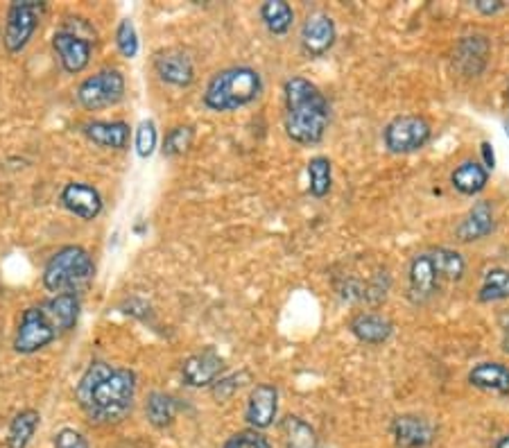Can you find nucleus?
<instances>
[{
    "instance_id": "nucleus-1",
    "label": "nucleus",
    "mask_w": 509,
    "mask_h": 448,
    "mask_svg": "<svg viewBox=\"0 0 509 448\" xmlns=\"http://www.w3.org/2000/svg\"><path fill=\"white\" fill-rule=\"evenodd\" d=\"M136 371L93 360L75 388V401L98 426L120 423L131 412L136 396Z\"/></svg>"
},
{
    "instance_id": "nucleus-2",
    "label": "nucleus",
    "mask_w": 509,
    "mask_h": 448,
    "mask_svg": "<svg viewBox=\"0 0 509 448\" xmlns=\"http://www.w3.org/2000/svg\"><path fill=\"white\" fill-rule=\"evenodd\" d=\"M283 127L292 143L317 145L331 125V105L322 89L308 78L292 75L283 84Z\"/></svg>"
},
{
    "instance_id": "nucleus-3",
    "label": "nucleus",
    "mask_w": 509,
    "mask_h": 448,
    "mask_svg": "<svg viewBox=\"0 0 509 448\" xmlns=\"http://www.w3.org/2000/svg\"><path fill=\"white\" fill-rule=\"evenodd\" d=\"M263 93V78L252 66H231L220 70L206 84L202 102L209 111L229 113L256 102Z\"/></svg>"
},
{
    "instance_id": "nucleus-4",
    "label": "nucleus",
    "mask_w": 509,
    "mask_h": 448,
    "mask_svg": "<svg viewBox=\"0 0 509 448\" xmlns=\"http://www.w3.org/2000/svg\"><path fill=\"white\" fill-rule=\"evenodd\" d=\"M96 275V263L91 254L79 245H66L57 249L44 267L46 290L61 295V292H75L82 283L91 281Z\"/></svg>"
},
{
    "instance_id": "nucleus-5",
    "label": "nucleus",
    "mask_w": 509,
    "mask_h": 448,
    "mask_svg": "<svg viewBox=\"0 0 509 448\" xmlns=\"http://www.w3.org/2000/svg\"><path fill=\"white\" fill-rule=\"evenodd\" d=\"M46 9L48 3L44 0H16L9 5L3 27V46L9 55H18L27 48Z\"/></svg>"
},
{
    "instance_id": "nucleus-6",
    "label": "nucleus",
    "mask_w": 509,
    "mask_h": 448,
    "mask_svg": "<svg viewBox=\"0 0 509 448\" xmlns=\"http://www.w3.org/2000/svg\"><path fill=\"white\" fill-rule=\"evenodd\" d=\"M432 139V125L417 113H403L385 125L383 145L390 154H412L426 148Z\"/></svg>"
},
{
    "instance_id": "nucleus-7",
    "label": "nucleus",
    "mask_w": 509,
    "mask_h": 448,
    "mask_svg": "<svg viewBox=\"0 0 509 448\" xmlns=\"http://www.w3.org/2000/svg\"><path fill=\"white\" fill-rule=\"evenodd\" d=\"M59 338L55 324L50 322L48 313L44 306H30L23 310L21 319H18L16 333H14V351L21 356H32V353L44 351L46 347Z\"/></svg>"
},
{
    "instance_id": "nucleus-8",
    "label": "nucleus",
    "mask_w": 509,
    "mask_h": 448,
    "mask_svg": "<svg viewBox=\"0 0 509 448\" xmlns=\"http://www.w3.org/2000/svg\"><path fill=\"white\" fill-rule=\"evenodd\" d=\"M127 82L125 75L118 68H105L100 73L91 75L78 87V102L88 111L107 109V107L118 105L125 98Z\"/></svg>"
},
{
    "instance_id": "nucleus-9",
    "label": "nucleus",
    "mask_w": 509,
    "mask_h": 448,
    "mask_svg": "<svg viewBox=\"0 0 509 448\" xmlns=\"http://www.w3.org/2000/svg\"><path fill=\"white\" fill-rule=\"evenodd\" d=\"M441 286H444V279L437 270L431 249L417 254L408 267V299L414 306L428 304L441 290Z\"/></svg>"
},
{
    "instance_id": "nucleus-10",
    "label": "nucleus",
    "mask_w": 509,
    "mask_h": 448,
    "mask_svg": "<svg viewBox=\"0 0 509 448\" xmlns=\"http://www.w3.org/2000/svg\"><path fill=\"white\" fill-rule=\"evenodd\" d=\"M226 371L224 358L213 347L192 353L182 362V380L188 388H213Z\"/></svg>"
},
{
    "instance_id": "nucleus-11",
    "label": "nucleus",
    "mask_w": 509,
    "mask_h": 448,
    "mask_svg": "<svg viewBox=\"0 0 509 448\" xmlns=\"http://www.w3.org/2000/svg\"><path fill=\"white\" fill-rule=\"evenodd\" d=\"M338 41V27L328 14L315 12L304 21L299 32V46L301 53L308 59H319L336 46Z\"/></svg>"
},
{
    "instance_id": "nucleus-12",
    "label": "nucleus",
    "mask_w": 509,
    "mask_h": 448,
    "mask_svg": "<svg viewBox=\"0 0 509 448\" xmlns=\"http://www.w3.org/2000/svg\"><path fill=\"white\" fill-rule=\"evenodd\" d=\"M492 57V44L487 35L462 36L452 50V64L462 78H480Z\"/></svg>"
},
{
    "instance_id": "nucleus-13",
    "label": "nucleus",
    "mask_w": 509,
    "mask_h": 448,
    "mask_svg": "<svg viewBox=\"0 0 509 448\" xmlns=\"http://www.w3.org/2000/svg\"><path fill=\"white\" fill-rule=\"evenodd\" d=\"M93 46H96L93 41L84 39V36L66 30V27H59L53 35V50L61 68L68 75H78L87 68L88 61H91Z\"/></svg>"
},
{
    "instance_id": "nucleus-14",
    "label": "nucleus",
    "mask_w": 509,
    "mask_h": 448,
    "mask_svg": "<svg viewBox=\"0 0 509 448\" xmlns=\"http://www.w3.org/2000/svg\"><path fill=\"white\" fill-rule=\"evenodd\" d=\"M279 414V388L272 383H258L247 396L244 422L254 431H265L276 422Z\"/></svg>"
},
{
    "instance_id": "nucleus-15",
    "label": "nucleus",
    "mask_w": 509,
    "mask_h": 448,
    "mask_svg": "<svg viewBox=\"0 0 509 448\" xmlns=\"http://www.w3.org/2000/svg\"><path fill=\"white\" fill-rule=\"evenodd\" d=\"M59 202L68 214H73L79 220H87V223L96 220L102 214V209H105L100 191L84 182L66 183L59 193Z\"/></svg>"
},
{
    "instance_id": "nucleus-16",
    "label": "nucleus",
    "mask_w": 509,
    "mask_h": 448,
    "mask_svg": "<svg viewBox=\"0 0 509 448\" xmlns=\"http://www.w3.org/2000/svg\"><path fill=\"white\" fill-rule=\"evenodd\" d=\"M390 431L396 448H428L437 440L435 426L419 414H399Z\"/></svg>"
},
{
    "instance_id": "nucleus-17",
    "label": "nucleus",
    "mask_w": 509,
    "mask_h": 448,
    "mask_svg": "<svg viewBox=\"0 0 509 448\" xmlns=\"http://www.w3.org/2000/svg\"><path fill=\"white\" fill-rule=\"evenodd\" d=\"M154 70L159 79L177 89H188L195 82V64L183 50L168 48L154 55Z\"/></svg>"
},
{
    "instance_id": "nucleus-18",
    "label": "nucleus",
    "mask_w": 509,
    "mask_h": 448,
    "mask_svg": "<svg viewBox=\"0 0 509 448\" xmlns=\"http://www.w3.org/2000/svg\"><path fill=\"white\" fill-rule=\"evenodd\" d=\"M496 231V211L489 200H480L466 211L464 218L455 226V238L460 243H478Z\"/></svg>"
},
{
    "instance_id": "nucleus-19",
    "label": "nucleus",
    "mask_w": 509,
    "mask_h": 448,
    "mask_svg": "<svg viewBox=\"0 0 509 448\" xmlns=\"http://www.w3.org/2000/svg\"><path fill=\"white\" fill-rule=\"evenodd\" d=\"M348 331L358 342L379 347V344H385L394 336V322L379 313H358L348 322Z\"/></svg>"
},
{
    "instance_id": "nucleus-20",
    "label": "nucleus",
    "mask_w": 509,
    "mask_h": 448,
    "mask_svg": "<svg viewBox=\"0 0 509 448\" xmlns=\"http://www.w3.org/2000/svg\"><path fill=\"white\" fill-rule=\"evenodd\" d=\"M466 380L471 388L480 390V392L509 396V367L498 360H483L473 365Z\"/></svg>"
},
{
    "instance_id": "nucleus-21",
    "label": "nucleus",
    "mask_w": 509,
    "mask_h": 448,
    "mask_svg": "<svg viewBox=\"0 0 509 448\" xmlns=\"http://www.w3.org/2000/svg\"><path fill=\"white\" fill-rule=\"evenodd\" d=\"M82 134L98 148L125 150L131 139V127L125 120H93L82 127Z\"/></svg>"
},
{
    "instance_id": "nucleus-22",
    "label": "nucleus",
    "mask_w": 509,
    "mask_h": 448,
    "mask_svg": "<svg viewBox=\"0 0 509 448\" xmlns=\"http://www.w3.org/2000/svg\"><path fill=\"white\" fill-rule=\"evenodd\" d=\"M41 306H44V310L48 313L50 322L55 324L59 336H66V333H70L78 327L79 308H82L78 292H61V295L50 297V299L44 301Z\"/></svg>"
},
{
    "instance_id": "nucleus-23",
    "label": "nucleus",
    "mask_w": 509,
    "mask_h": 448,
    "mask_svg": "<svg viewBox=\"0 0 509 448\" xmlns=\"http://www.w3.org/2000/svg\"><path fill=\"white\" fill-rule=\"evenodd\" d=\"M487 183H489V170L484 168V163L473 161V159L462 161L460 166L451 172V186L455 188L460 195H466V197L480 195V193L487 188Z\"/></svg>"
},
{
    "instance_id": "nucleus-24",
    "label": "nucleus",
    "mask_w": 509,
    "mask_h": 448,
    "mask_svg": "<svg viewBox=\"0 0 509 448\" xmlns=\"http://www.w3.org/2000/svg\"><path fill=\"white\" fill-rule=\"evenodd\" d=\"M283 448H319L317 431L299 414H287L279 422Z\"/></svg>"
},
{
    "instance_id": "nucleus-25",
    "label": "nucleus",
    "mask_w": 509,
    "mask_h": 448,
    "mask_svg": "<svg viewBox=\"0 0 509 448\" xmlns=\"http://www.w3.org/2000/svg\"><path fill=\"white\" fill-rule=\"evenodd\" d=\"M258 16H261L267 32L275 36L287 35L292 30V26H295V9L286 0H265L258 7Z\"/></svg>"
},
{
    "instance_id": "nucleus-26",
    "label": "nucleus",
    "mask_w": 509,
    "mask_h": 448,
    "mask_svg": "<svg viewBox=\"0 0 509 448\" xmlns=\"http://www.w3.org/2000/svg\"><path fill=\"white\" fill-rule=\"evenodd\" d=\"M179 412V401L168 392H150L145 401V417H148L150 426L163 431V428L172 426Z\"/></svg>"
},
{
    "instance_id": "nucleus-27",
    "label": "nucleus",
    "mask_w": 509,
    "mask_h": 448,
    "mask_svg": "<svg viewBox=\"0 0 509 448\" xmlns=\"http://www.w3.org/2000/svg\"><path fill=\"white\" fill-rule=\"evenodd\" d=\"M41 423V414L35 408H26L14 414L7 428V448H27L36 428Z\"/></svg>"
},
{
    "instance_id": "nucleus-28",
    "label": "nucleus",
    "mask_w": 509,
    "mask_h": 448,
    "mask_svg": "<svg viewBox=\"0 0 509 448\" xmlns=\"http://www.w3.org/2000/svg\"><path fill=\"white\" fill-rule=\"evenodd\" d=\"M509 299V267H492L484 272L483 286L478 290L480 304H493V301Z\"/></svg>"
},
{
    "instance_id": "nucleus-29",
    "label": "nucleus",
    "mask_w": 509,
    "mask_h": 448,
    "mask_svg": "<svg viewBox=\"0 0 509 448\" xmlns=\"http://www.w3.org/2000/svg\"><path fill=\"white\" fill-rule=\"evenodd\" d=\"M431 254H432V258H435V266H437V270H440L444 283H457V281L464 279L466 258L462 256L457 249L432 247Z\"/></svg>"
},
{
    "instance_id": "nucleus-30",
    "label": "nucleus",
    "mask_w": 509,
    "mask_h": 448,
    "mask_svg": "<svg viewBox=\"0 0 509 448\" xmlns=\"http://www.w3.org/2000/svg\"><path fill=\"white\" fill-rule=\"evenodd\" d=\"M333 188V163L328 157H313L308 161V193L317 200L327 197Z\"/></svg>"
},
{
    "instance_id": "nucleus-31",
    "label": "nucleus",
    "mask_w": 509,
    "mask_h": 448,
    "mask_svg": "<svg viewBox=\"0 0 509 448\" xmlns=\"http://www.w3.org/2000/svg\"><path fill=\"white\" fill-rule=\"evenodd\" d=\"M192 141H195V130L191 125H177L168 131L166 139H163V157H182L191 150Z\"/></svg>"
},
{
    "instance_id": "nucleus-32",
    "label": "nucleus",
    "mask_w": 509,
    "mask_h": 448,
    "mask_svg": "<svg viewBox=\"0 0 509 448\" xmlns=\"http://www.w3.org/2000/svg\"><path fill=\"white\" fill-rule=\"evenodd\" d=\"M159 145V130L157 122L152 118H145V120L139 122V127L134 130V148L136 154L140 159H150L154 152H157Z\"/></svg>"
},
{
    "instance_id": "nucleus-33",
    "label": "nucleus",
    "mask_w": 509,
    "mask_h": 448,
    "mask_svg": "<svg viewBox=\"0 0 509 448\" xmlns=\"http://www.w3.org/2000/svg\"><path fill=\"white\" fill-rule=\"evenodd\" d=\"M116 48L118 53L125 57V59H134V57L139 55L140 41L131 18H122V21L116 26Z\"/></svg>"
},
{
    "instance_id": "nucleus-34",
    "label": "nucleus",
    "mask_w": 509,
    "mask_h": 448,
    "mask_svg": "<svg viewBox=\"0 0 509 448\" xmlns=\"http://www.w3.org/2000/svg\"><path fill=\"white\" fill-rule=\"evenodd\" d=\"M223 448H272V444L261 431L247 428V431L234 432V435L224 442Z\"/></svg>"
},
{
    "instance_id": "nucleus-35",
    "label": "nucleus",
    "mask_w": 509,
    "mask_h": 448,
    "mask_svg": "<svg viewBox=\"0 0 509 448\" xmlns=\"http://www.w3.org/2000/svg\"><path fill=\"white\" fill-rule=\"evenodd\" d=\"M243 379H247V374H229V376H223V379L218 380V383L211 388V394H213V399L218 401V403H224V401H229L231 396L238 392L240 388H243Z\"/></svg>"
},
{
    "instance_id": "nucleus-36",
    "label": "nucleus",
    "mask_w": 509,
    "mask_h": 448,
    "mask_svg": "<svg viewBox=\"0 0 509 448\" xmlns=\"http://www.w3.org/2000/svg\"><path fill=\"white\" fill-rule=\"evenodd\" d=\"M53 446L55 448H91L87 437H84L79 431H75V428H61V431L55 435Z\"/></svg>"
},
{
    "instance_id": "nucleus-37",
    "label": "nucleus",
    "mask_w": 509,
    "mask_h": 448,
    "mask_svg": "<svg viewBox=\"0 0 509 448\" xmlns=\"http://www.w3.org/2000/svg\"><path fill=\"white\" fill-rule=\"evenodd\" d=\"M473 7L478 9L483 16H493V14L505 9V0H473Z\"/></svg>"
},
{
    "instance_id": "nucleus-38",
    "label": "nucleus",
    "mask_w": 509,
    "mask_h": 448,
    "mask_svg": "<svg viewBox=\"0 0 509 448\" xmlns=\"http://www.w3.org/2000/svg\"><path fill=\"white\" fill-rule=\"evenodd\" d=\"M480 150H483L484 168H487V170H493V163H496V159H493V150H492V145H489L487 141H483V145H480Z\"/></svg>"
},
{
    "instance_id": "nucleus-39",
    "label": "nucleus",
    "mask_w": 509,
    "mask_h": 448,
    "mask_svg": "<svg viewBox=\"0 0 509 448\" xmlns=\"http://www.w3.org/2000/svg\"><path fill=\"white\" fill-rule=\"evenodd\" d=\"M503 349H505V353H509V318L505 327H503Z\"/></svg>"
},
{
    "instance_id": "nucleus-40",
    "label": "nucleus",
    "mask_w": 509,
    "mask_h": 448,
    "mask_svg": "<svg viewBox=\"0 0 509 448\" xmlns=\"http://www.w3.org/2000/svg\"><path fill=\"white\" fill-rule=\"evenodd\" d=\"M493 448H509V435L501 437V440L496 442V446H493Z\"/></svg>"
},
{
    "instance_id": "nucleus-41",
    "label": "nucleus",
    "mask_w": 509,
    "mask_h": 448,
    "mask_svg": "<svg viewBox=\"0 0 509 448\" xmlns=\"http://www.w3.org/2000/svg\"><path fill=\"white\" fill-rule=\"evenodd\" d=\"M507 100H509V89H507ZM507 125H509V122H507Z\"/></svg>"
},
{
    "instance_id": "nucleus-42",
    "label": "nucleus",
    "mask_w": 509,
    "mask_h": 448,
    "mask_svg": "<svg viewBox=\"0 0 509 448\" xmlns=\"http://www.w3.org/2000/svg\"><path fill=\"white\" fill-rule=\"evenodd\" d=\"M507 136H509V125H507Z\"/></svg>"
}]
</instances>
